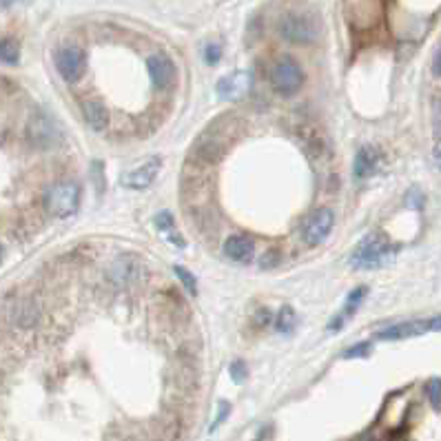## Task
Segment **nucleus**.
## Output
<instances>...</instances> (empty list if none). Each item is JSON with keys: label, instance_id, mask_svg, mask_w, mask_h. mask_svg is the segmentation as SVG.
Here are the masks:
<instances>
[{"label": "nucleus", "instance_id": "7ed1b4c3", "mask_svg": "<svg viewBox=\"0 0 441 441\" xmlns=\"http://www.w3.org/2000/svg\"><path fill=\"white\" fill-rule=\"evenodd\" d=\"M45 206L53 218H69L80 206V187L74 182H58L47 191Z\"/></svg>", "mask_w": 441, "mask_h": 441}, {"label": "nucleus", "instance_id": "473e14b6", "mask_svg": "<svg viewBox=\"0 0 441 441\" xmlns=\"http://www.w3.org/2000/svg\"><path fill=\"white\" fill-rule=\"evenodd\" d=\"M0 255H3V251H0Z\"/></svg>", "mask_w": 441, "mask_h": 441}, {"label": "nucleus", "instance_id": "6e6552de", "mask_svg": "<svg viewBox=\"0 0 441 441\" xmlns=\"http://www.w3.org/2000/svg\"><path fill=\"white\" fill-rule=\"evenodd\" d=\"M147 71L155 89H169L176 82V65L164 53H155L147 60Z\"/></svg>", "mask_w": 441, "mask_h": 441}, {"label": "nucleus", "instance_id": "f3484780", "mask_svg": "<svg viewBox=\"0 0 441 441\" xmlns=\"http://www.w3.org/2000/svg\"><path fill=\"white\" fill-rule=\"evenodd\" d=\"M300 138H302L304 147L310 155H320L324 151V138L315 129H304Z\"/></svg>", "mask_w": 441, "mask_h": 441}, {"label": "nucleus", "instance_id": "b1692460", "mask_svg": "<svg viewBox=\"0 0 441 441\" xmlns=\"http://www.w3.org/2000/svg\"><path fill=\"white\" fill-rule=\"evenodd\" d=\"M231 377H233V381L235 383H242L246 379V364L244 362H235V364H231Z\"/></svg>", "mask_w": 441, "mask_h": 441}, {"label": "nucleus", "instance_id": "bb28decb", "mask_svg": "<svg viewBox=\"0 0 441 441\" xmlns=\"http://www.w3.org/2000/svg\"><path fill=\"white\" fill-rule=\"evenodd\" d=\"M226 415H229V404H226V402H222V404H220V415H218V419H216V421H213L211 430H216L218 426H220V423L226 419Z\"/></svg>", "mask_w": 441, "mask_h": 441}, {"label": "nucleus", "instance_id": "2eb2a0df", "mask_svg": "<svg viewBox=\"0 0 441 441\" xmlns=\"http://www.w3.org/2000/svg\"><path fill=\"white\" fill-rule=\"evenodd\" d=\"M11 320L16 322L18 326H22V329H29V326H34L36 320H38V310H36L34 302H29V300L18 302L16 306L11 308Z\"/></svg>", "mask_w": 441, "mask_h": 441}, {"label": "nucleus", "instance_id": "a878e982", "mask_svg": "<svg viewBox=\"0 0 441 441\" xmlns=\"http://www.w3.org/2000/svg\"><path fill=\"white\" fill-rule=\"evenodd\" d=\"M433 120H435V129H437V133L441 136V96L435 98V103H433Z\"/></svg>", "mask_w": 441, "mask_h": 441}, {"label": "nucleus", "instance_id": "4be33fe9", "mask_svg": "<svg viewBox=\"0 0 441 441\" xmlns=\"http://www.w3.org/2000/svg\"><path fill=\"white\" fill-rule=\"evenodd\" d=\"M368 353H371V344H368V341H362V344L350 346V348L344 353V357H346V360H353V357H366Z\"/></svg>", "mask_w": 441, "mask_h": 441}, {"label": "nucleus", "instance_id": "393cba45", "mask_svg": "<svg viewBox=\"0 0 441 441\" xmlns=\"http://www.w3.org/2000/svg\"><path fill=\"white\" fill-rule=\"evenodd\" d=\"M220 55H222L220 45H209V47H206V51H204V58H206V62H209V65H216V62L220 60Z\"/></svg>", "mask_w": 441, "mask_h": 441}, {"label": "nucleus", "instance_id": "dca6fc26", "mask_svg": "<svg viewBox=\"0 0 441 441\" xmlns=\"http://www.w3.org/2000/svg\"><path fill=\"white\" fill-rule=\"evenodd\" d=\"M20 60V47L16 40L0 38V62L5 65H18Z\"/></svg>", "mask_w": 441, "mask_h": 441}, {"label": "nucleus", "instance_id": "9b49d317", "mask_svg": "<svg viewBox=\"0 0 441 441\" xmlns=\"http://www.w3.org/2000/svg\"><path fill=\"white\" fill-rule=\"evenodd\" d=\"M82 116L93 131H105L109 126V111L98 98H87L82 103Z\"/></svg>", "mask_w": 441, "mask_h": 441}, {"label": "nucleus", "instance_id": "4468645a", "mask_svg": "<svg viewBox=\"0 0 441 441\" xmlns=\"http://www.w3.org/2000/svg\"><path fill=\"white\" fill-rule=\"evenodd\" d=\"M377 169V153L373 147H362L355 155V178H368Z\"/></svg>", "mask_w": 441, "mask_h": 441}, {"label": "nucleus", "instance_id": "9d476101", "mask_svg": "<svg viewBox=\"0 0 441 441\" xmlns=\"http://www.w3.org/2000/svg\"><path fill=\"white\" fill-rule=\"evenodd\" d=\"M29 138L36 147H51L58 138V131L47 116H34L29 122Z\"/></svg>", "mask_w": 441, "mask_h": 441}, {"label": "nucleus", "instance_id": "c85d7f7f", "mask_svg": "<svg viewBox=\"0 0 441 441\" xmlns=\"http://www.w3.org/2000/svg\"><path fill=\"white\" fill-rule=\"evenodd\" d=\"M433 74H435L437 78H441V49L437 51L435 60H433Z\"/></svg>", "mask_w": 441, "mask_h": 441}, {"label": "nucleus", "instance_id": "423d86ee", "mask_svg": "<svg viewBox=\"0 0 441 441\" xmlns=\"http://www.w3.org/2000/svg\"><path fill=\"white\" fill-rule=\"evenodd\" d=\"M55 69L60 71V76L67 82H78L87 69V53L74 45L60 47L55 51Z\"/></svg>", "mask_w": 441, "mask_h": 441}, {"label": "nucleus", "instance_id": "ddd939ff", "mask_svg": "<svg viewBox=\"0 0 441 441\" xmlns=\"http://www.w3.org/2000/svg\"><path fill=\"white\" fill-rule=\"evenodd\" d=\"M428 333V320L423 322H404V324H395L390 329L377 333L379 339L383 341H390V339H406V337H417V335H423Z\"/></svg>", "mask_w": 441, "mask_h": 441}, {"label": "nucleus", "instance_id": "7c9ffc66", "mask_svg": "<svg viewBox=\"0 0 441 441\" xmlns=\"http://www.w3.org/2000/svg\"><path fill=\"white\" fill-rule=\"evenodd\" d=\"M428 331H441V317L428 320Z\"/></svg>", "mask_w": 441, "mask_h": 441}, {"label": "nucleus", "instance_id": "1a4fd4ad", "mask_svg": "<svg viewBox=\"0 0 441 441\" xmlns=\"http://www.w3.org/2000/svg\"><path fill=\"white\" fill-rule=\"evenodd\" d=\"M224 255L233 262H239V264H246L253 260L255 255V244L253 239L246 237V235H233L224 242Z\"/></svg>", "mask_w": 441, "mask_h": 441}, {"label": "nucleus", "instance_id": "39448f33", "mask_svg": "<svg viewBox=\"0 0 441 441\" xmlns=\"http://www.w3.org/2000/svg\"><path fill=\"white\" fill-rule=\"evenodd\" d=\"M333 226H335L333 211L326 209V206H320V209H315L306 218V222L302 226V237H304V242H306L308 246H317V244H322V242L331 235Z\"/></svg>", "mask_w": 441, "mask_h": 441}, {"label": "nucleus", "instance_id": "f257e3e1", "mask_svg": "<svg viewBox=\"0 0 441 441\" xmlns=\"http://www.w3.org/2000/svg\"><path fill=\"white\" fill-rule=\"evenodd\" d=\"M393 255H395L393 242L381 231H373V233H368L357 244V249L353 251L350 264L355 268H360V271H373V268H379L386 264Z\"/></svg>", "mask_w": 441, "mask_h": 441}, {"label": "nucleus", "instance_id": "aec40b11", "mask_svg": "<svg viewBox=\"0 0 441 441\" xmlns=\"http://www.w3.org/2000/svg\"><path fill=\"white\" fill-rule=\"evenodd\" d=\"M364 295H366V289L364 287H360V289H355L353 293H350V297H348V302H346V306H344V317H350L355 310H357V306L364 302Z\"/></svg>", "mask_w": 441, "mask_h": 441}, {"label": "nucleus", "instance_id": "f8f14e48", "mask_svg": "<svg viewBox=\"0 0 441 441\" xmlns=\"http://www.w3.org/2000/svg\"><path fill=\"white\" fill-rule=\"evenodd\" d=\"M251 87L249 82V76L246 74H233V76H224L220 82H218V93L224 100H237V98L246 96Z\"/></svg>", "mask_w": 441, "mask_h": 441}, {"label": "nucleus", "instance_id": "412c9836", "mask_svg": "<svg viewBox=\"0 0 441 441\" xmlns=\"http://www.w3.org/2000/svg\"><path fill=\"white\" fill-rule=\"evenodd\" d=\"M426 390H428V400H430V406L441 412V379H430L428 386H426Z\"/></svg>", "mask_w": 441, "mask_h": 441}, {"label": "nucleus", "instance_id": "a211bd4d", "mask_svg": "<svg viewBox=\"0 0 441 441\" xmlns=\"http://www.w3.org/2000/svg\"><path fill=\"white\" fill-rule=\"evenodd\" d=\"M295 324H297V315H295V310L291 306H284L279 310V315H277V331L279 333H289L295 329Z\"/></svg>", "mask_w": 441, "mask_h": 441}, {"label": "nucleus", "instance_id": "c756f323", "mask_svg": "<svg viewBox=\"0 0 441 441\" xmlns=\"http://www.w3.org/2000/svg\"><path fill=\"white\" fill-rule=\"evenodd\" d=\"M271 322V310H260L258 312V326H266Z\"/></svg>", "mask_w": 441, "mask_h": 441}, {"label": "nucleus", "instance_id": "f03ea898", "mask_svg": "<svg viewBox=\"0 0 441 441\" xmlns=\"http://www.w3.org/2000/svg\"><path fill=\"white\" fill-rule=\"evenodd\" d=\"M302 84H304V71L300 62L291 58V55H284V58H279L271 67V87L275 93L291 98L302 89Z\"/></svg>", "mask_w": 441, "mask_h": 441}, {"label": "nucleus", "instance_id": "6ab92c4d", "mask_svg": "<svg viewBox=\"0 0 441 441\" xmlns=\"http://www.w3.org/2000/svg\"><path fill=\"white\" fill-rule=\"evenodd\" d=\"M173 271L180 277V282L184 284V289H187L191 295H195L197 293V279H195V275L191 271H187V268H182V266H176Z\"/></svg>", "mask_w": 441, "mask_h": 441}, {"label": "nucleus", "instance_id": "20e7f679", "mask_svg": "<svg viewBox=\"0 0 441 441\" xmlns=\"http://www.w3.org/2000/svg\"><path fill=\"white\" fill-rule=\"evenodd\" d=\"M279 34L293 45H310L317 40V25L306 13H287L279 20Z\"/></svg>", "mask_w": 441, "mask_h": 441}, {"label": "nucleus", "instance_id": "0eeeda50", "mask_svg": "<svg viewBox=\"0 0 441 441\" xmlns=\"http://www.w3.org/2000/svg\"><path fill=\"white\" fill-rule=\"evenodd\" d=\"M160 169H162V160L155 155V158H149L147 162H142V164L133 166L131 171H126V173L120 178V184L126 189H133V191H145L155 182Z\"/></svg>", "mask_w": 441, "mask_h": 441}, {"label": "nucleus", "instance_id": "2f4dec72", "mask_svg": "<svg viewBox=\"0 0 441 441\" xmlns=\"http://www.w3.org/2000/svg\"><path fill=\"white\" fill-rule=\"evenodd\" d=\"M3 3H5V5H9V3H11V0H3Z\"/></svg>", "mask_w": 441, "mask_h": 441}, {"label": "nucleus", "instance_id": "5701e85b", "mask_svg": "<svg viewBox=\"0 0 441 441\" xmlns=\"http://www.w3.org/2000/svg\"><path fill=\"white\" fill-rule=\"evenodd\" d=\"M155 224H158L160 231H171L173 229V216H171L169 211H162V213L155 216Z\"/></svg>", "mask_w": 441, "mask_h": 441}, {"label": "nucleus", "instance_id": "cd10ccee", "mask_svg": "<svg viewBox=\"0 0 441 441\" xmlns=\"http://www.w3.org/2000/svg\"><path fill=\"white\" fill-rule=\"evenodd\" d=\"M433 158H435V164L439 166L441 171V136L435 140V147H433Z\"/></svg>", "mask_w": 441, "mask_h": 441}]
</instances>
